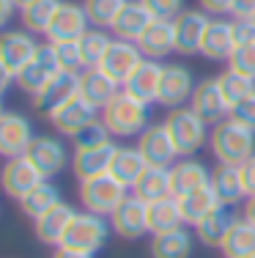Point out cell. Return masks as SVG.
<instances>
[{
	"label": "cell",
	"mask_w": 255,
	"mask_h": 258,
	"mask_svg": "<svg viewBox=\"0 0 255 258\" xmlns=\"http://www.w3.org/2000/svg\"><path fill=\"white\" fill-rule=\"evenodd\" d=\"M209 149L220 165H236V168H241L255 154V132L250 126H244L241 121H236L233 115H228L225 121L211 126Z\"/></svg>",
	"instance_id": "1"
},
{
	"label": "cell",
	"mask_w": 255,
	"mask_h": 258,
	"mask_svg": "<svg viewBox=\"0 0 255 258\" xmlns=\"http://www.w3.org/2000/svg\"><path fill=\"white\" fill-rule=\"evenodd\" d=\"M151 104L135 99L132 94H126L124 88L113 96L105 107L99 110V118L105 121V126L110 129L113 138H140L145 129L151 126Z\"/></svg>",
	"instance_id": "2"
},
{
	"label": "cell",
	"mask_w": 255,
	"mask_h": 258,
	"mask_svg": "<svg viewBox=\"0 0 255 258\" xmlns=\"http://www.w3.org/2000/svg\"><path fill=\"white\" fill-rule=\"evenodd\" d=\"M165 126H167L170 138H173V143H176L179 157H195L198 151L209 143V132H211V129L195 113V110L190 107V104L176 107V110H167Z\"/></svg>",
	"instance_id": "3"
},
{
	"label": "cell",
	"mask_w": 255,
	"mask_h": 258,
	"mask_svg": "<svg viewBox=\"0 0 255 258\" xmlns=\"http://www.w3.org/2000/svg\"><path fill=\"white\" fill-rule=\"evenodd\" d=\"M110 225L102 214L94 212H74L69 228H66L63 239L58 247H69V250H80V253H91L96 255L110 239Z\"/></svg>",
	"instance_id": "4"
},
{
	"label": "cell",
	"mask_w": 255,
	"mask_h": 258,
	"mask_svg": "<svg viewBox=\"0 0 255 258\" xmlns=\"http://www.w3.org/2000/svg\"><path fill=\"white\" fill-rule=\"evenodd\" d=\"M124 201H126V187L115 179L113 173L94 176V179L80 181V204H82L85 212L110 217Z\"/></svg>",
	"instance_id": "5"
},
{
	"label": "cell",
	"mask_w": 255,
	"mask_h": 258,
	"mask_svg": "<svg viewBox=\"0 0 255 258\" xmlns=\"http://www.w3.org/2000/svg\"><path fill=\"white\" fill-rule=\"evenodd\" d=\"M25 157L36 165L44 179H55L58 173H63L66 165L71 162V154L66 149V143L60 138H52V135H36L33 143L28 146Z\"/></svg>",
	"instance_id": "6"
},
{
	"label": "cell",
	"mask_w": 255,
	"mask_h": 258,
	"mask_svg": "<svg viewBox=\"0 0 255 258\" xmlns=\"http://www.w3.org/2000/svg\"><path fill=\"white\" fill-rule=\"evenodd\" d=\"M96 118H99V110L91 102H85L80 94L63 99L47 113V121L52 124V129H55L58 135H69V138H74L82 126H88L91 121H96Z\"/></svg>",
	"instance_id": "7"
},
{
	"label": "cell",
	"mask_w": 255,
	"mask_h": 258,
	"mask_svg": "<svg viewBox=\"0 0 255 258\" xmlns=\"http://www.w3.org/2000/svg\"><path fill=\"white\" fill-rule=\"evenodd\" d=\"M195 77L187 69L184 63H165V75H162V85H159V99L156 104L165 110H176L190 104L192 94H195Z\"/></svg>",
	"instance_id": "8"
},
{
	"label": "cell",
	"mask_w": 255,
	"mask_h": 258,
	"mask_svg": "<svg viewBox=\"0 0 255 258\" xmlns=\"http://www.w3.org/2000/svg\"><path fill=\"white\" fill-rule=\"evenodd\" d=\"M33 138H36V132L28 115L14 113V110H6L0 115V157H6V159L25 157Z\"/></svg>",
	"instance_id": "9"
},
{
	"label": "cell",
	"mask_w": 255,
	"mask_h": 258,
	"mask_svg": "<svg viewBox=\"0 0 255 258\" xmlns=\"http://www.w3.org/2000/svg\"><path fill=\"white\" fill-rule=\"evenodd\" d=\"M110 228L126 242L143 239L148 233V204L137 195H126V201L110 214Z\"/></svg>",
	"instance_id": "10"
},
{
	"label": "cell",
	"mask_w": 255,
	"mask_h": 258,
	"mask_svg": "<svg viewBox=\"0 0 255 258\" xmlns=\"http://www.w3.org/2000/svg\"><path fill=\"white\" fill-rule=\"evenodd\" d=\"M211 17L203 9H184L173 20V33H176V52L190 58V55H200V44H203V33Z\"/></svg>",
	"instance_id": "11"
},
{
	"label": "cell",
	"mask_w": 255,
	"mask_h": 258,
	"mask_svg": "<svg viewBox=\"0 0 255 258\" xmlns=\"http://www.w3.org/2000/svg\"><path fill=\"white\" fill-rule=\"evenodd\" d=\"M39 181H44V176L36 170V165L30 162L28 157H11V159H6V165L0 168V187H3V192L14 201L25 198Z\"/></svg>",
	"instance_id": "12"
},
{
	"label": "cell",
	"mask_w": 255,
	"mask_h": 258,
	"mask_svg": "<svg viewBox=\"0 0 255 258\" xmlns=\"http://www.w3.org/2000/svg\"><path fill=\"white\" fill-rule=\"evenodd\" d=\"M91 28L88 14H85L82 3H69V0H60L55 17H52L50 28H47V41H77L85 30Z\"/></svg>",
	"instance_id": "13"
},
{
	"label": "cell",
	"mask_w": 255,
	"mask_h": 258,
	"mask_svg": "<svg viewBox=\"0 0 255 258\" xmlns=\"http://www.w3.org/2000/svg\"><path fill=\"white\" fill-rule=\"evenodd\" d=\"M190 107L195 110L209 126L220 124V121H225L230 115V104L225 102V96H222L220 85H217V77H206L195 85V94H192V99H190Z\"/></svg>",
	"instance_id": "14"
},
{
	"label": "cell",
	"mask_w": 255,
	"mask_h": 258,
	"mask_svg": "<svg viewBox=\"0 0 255 258\" xmlns=\"http://www.w3.org/2000/svg\"><path fill=\"white\" fill-rule=\"evenodd\" d=\"M39 52V41L33 39L30 30H3L0 33V60L11 72H22Z\"/></svg>",
	"instance_id": "15"
},
{
	"label": "cell",
	"mask_w": 255,
	"mask_h": 258,
	"mask_svg": "<svg viewBox=\"0 0 255 258\" xmlns=\"http://www.w3.org/2000/svg\"><path fill=\"white\" fill-rule=\"evenodd\" d=\"M145 55L140 52V47H137V41H126V39H113L110 50H107V55L102 58V69L110 75L118 85H124L126 80H129V75L137 69V66L143 63Z\"/></svg>",
	"instance_id": "16"
},
{
	"label": "cell",
	"mask_w": 255,
	"mask_h": 258,
	"mask_svg": "<svg viewBox=\"0 0 255 258\" xmlns=\"http://www.w3.org/2000/svg\"><path fill=\"white\" fill-rule=\"evenodd\" d=\"M162 75H165V63H162V60L143 58V63L132 72L129 80H126L121 88H124L126 94H132L135 99L145 102V104H156V99H159Z\"/></svg>",
	"instance_id": "17"
},
{
	"label": "cell",
	"mask_w": 255,
	"mask_h": 258,
	"mask_svg": "<svg viewBox=\"0 0 255 258\" xmlns=\"http://www.w3.org/2000/svg\"><path fill=\"white\" fill-rule=\"evenodd\" d=\"M137 149H140V154L145 157V162L159 165V168H170V165L176 162V157H179L165 121H162V124H151L145 129L140 138H137Z\"/></svg>",
	"instance_id": "18"
},
{
	"label": "cell",
	"mask_w": 255,
	"mask_h": 258,
	"mask_svg": "<svg viewBox=\"0 0 255 258\" xmlns=\"http://www.w3.org/2000/svg\"><path fill=\"white\" fill-rule=\"evenodd\" d=\"M233 47H236L233 20H225V17H211L209 25H206V33H203L200 55H203L206 60L222 63V60H228V58H230Z\"/></svg>",
	"instance_id": "19"
},
{
	"label": "cell",
	"mask_w": 255,
	"mask_h": 258,
	"mask_svg": "<svg viewBox=\"0 0 255 258\" xmlns=\"http://www.w3.org/2000/svg\"><path fill=\"white\" fill-rule=\"evenodd\" d=\"M118 91H121V85L115 83L102 66H91V69H82L80 75H77V94H80L85 102L94 104L96 110L105 107Z\"/></svg>",
	"instance_id": "20"
},
{
	"label": "cell",
	"mask_w": 255,
	"mask_h": 258,
	"mask_svg": "<svg viewBox=\"0 0 255 258\" xmlns=\"http://www.w3.org/2000/svg\"><path fill=\"white\" fill-rule=\"evenodd\" d=\"M239 220V214H236L233 206L228 204H217L211 209L209 214H206L203 220L195 225V236L200 244H206V247H220L222 242H225L228 231L233 228V223Z\"/></svg>",
	"instance_id": "21"
},
{
	"label": "cell",
	"mask_w": 255,
	"mask_h": 258,
	"mask_svg": "<svg viewBox=\"0 0 255 258\" xmlns=\"http://www.w3.org/2000/svg\"><path fill=\"white\" fill-rule=\"evenodd\" d=\"M211 179V170L195 157H181L170 165V192L176 198L192 192L198 187H206Z\"/></svg>",
	"instance_id": "22"
},
{
	"label": "cell",
	"mask_w": 255,
	"mask_h": 258,
	"mask_svg": "<svg viewBox=\"0 0 255 258\" xmlns=\"http://www.w3.org/2000/svg\"><path fill=\"white\" fill-rule=\"evenodd\" d=\"M154 22V14L140 3V0H124L118 17L113 22V33L115 39H126V41H137L145 33V28Z\"/></svg>",
	"instance_id": "23"
},
{
	"label": "cell",
	"mask_w": 255,
	"mask_h": 258,
	"mask_svg": "<svg viewBox=\"0 0 255 258\" xmlns=\"http://www.w3.org/2000/svg\"><path fill=\"white\" fill-rule=\"evenodd\" d=\"M137 47L145 58L151 60H165L167 55L176 52V33H173V20H154L145 33L137 39Z\"/></svg>",
	"instance_id": "24"
},
{
	"label": "cell",
	"mask_w": 255,
	"mask_h": 258,
	"mask_svg": "<svg viewBox=\"0 0 255 258\" xmlns=\"http://www.w3.org/2000/svg\"><path fill=\"white\" fill-rule=\"evenodd\" d=\"M115 143L99 146V149H74V157H71V170L80 181L94 179V176H105L110 173V165L115 157Z\"/></svg>",
	"instance_id": "25"
},
{
	"label": "cell",
	"mask_w": 255,
	"mask_h": 258,
	"mask_svg": "<svg viewBox=\"0 0 255 258\" xmlns=\"http://www.w3.org/2000/svg\"><path fill=\"white\" fill-rule=\"evenodd\" d=\"M71 217H74V209H71L69 204H55L50 209V212H44L41 217H36L33 220V233H36V239H39L41 244H60V239H63V233L66 228H69V223H71Z\"/></svg>",
	"instance_id": "26"
},
{
	"label": "cell",
	"mask_w": 255,
	"mask_h": 258,
	"mask_svg": "<svg viewBox=\"0 0 255 258\" xmlns=\"http://www.w3.org/2000/svg\"><path fill=\"white\" fill-rule=\"evenodd\" d=\"M209 184L220 204L236 206L241 201H247V187H244V179H241V168H236V165H217L211 170Z\"/></svg>",
	"instance_id": "27"
},
{
	"label": "cell",
	"mask_w": 255,
	"mask_h": 258,
	"mask_svg": "<svg viewBox=\"0 0 255 258\" xmlns=\"http://www.w3.org/2000/svg\"><path fill=\"white\" fill-rule=\"evenodd\" d=\"M184 214H181V204L176 195L159 198L154 204H148V233L159 236V233H170L176 228H184Z\"/></svg>",
	"instance_id": "28"
},
{
	"label": "cell",
	"mask_w": 255,
	"mask_h": 258,
	"mask_svg": "<svg viewBox=\"0 0 255 258\" xmlns=\"http://www.w3.org/2000/svg\"><path fill=\"white\" fill-rule=\"evenodd\" d=\"M132 195H137L145 204H154L159 198H167L170 192V168H159V165H148L143 176L132 184Z\"/></svg>",
	"instance_id": "29"
},
{
	"label": "cell",
	"mask_w": 255,
	"mask_h": 258,
	"mask_svg": "<svg viewBox=\"0 0 255 258\" xmlns=\"http://www.w3.org/2000/svg\"><path fill=\"white\" fill-rule=\"evenodd\" d=\"M145 168H148V162H145V157L140 154L137 146H118V149H115L110 173L124 184V187H132V184L143 176Z\"/></svg>",
	"instance_id": "30"
},
{
	"label": "cell",
	"mask_w": 255,
	"mask_h": 258,
	"mask_svg": "<svg viewBox=\"0 0 255 258\" xmlns=\"http://www.w3.org/2000/svg\"><path fill=\"white\" fill-rule=\"evenodd\" d=\"M74 94H77V75L74 72H58V75L47 83V88L41 91L36 99H30V104L47 115L55 104H60L63 99H69V96H74Z\"/></svg>",
	"instance_id": "31"
},
{
	"label": "cell",
	"mask_w": 255,
	"mask_h": 258,
	"mask_svg": "<svg viewBox=\"0 0 255 258\" xmlns=\"http://www.w3.org/2000/svg\"><path fill=\"white\" fill-rule=\"evenodd\" d=\"M192 247H195V236L184 225V228L159 233L151 239V258H190Z\"/></svg>",
	"instance_id": "32"
},
{
	"label": "cell",
	"mask_w": 255,
	"mask_h": 258,
	"mask_svg": "<svg viewBox=\"0 0 255 258\" xmlns=\"http://www.w3.org/2000/svg\"><path fill=\"white\" fill-rule=\"evenodd\" d=\"M225 258H250L255 255V225L250 220L239 217L233 223V228L228 231L225 242L220 244Z\"/></svg>",
	"instance_id": "33"
},
{
	"label": "cell",
	"mask_w": 255,
	"mask_h": 258,
	"mask_svg": "<svg viewBox=\"0 0 255 258\" xmlns=\"http://www.w3.org/2000/svg\"><path fill=\"white\" fill-rule=\"evenodd\" d=\"M179 204H181L184 223L195 228V225H198L200 220H203L217 204H220V201H217V195H214V189H211V184H206V187H198V189H192V192L181 195Z\"/></svg>",
	"instance_id": "34"
},
{
	"label": "cell",
	"mask_w": 255,
	"mask_h": 258,
	"mask_svg": "<svg viewBox=\"0 0 255 258\" xmlns=\"http://www.w3.org/2000/svg\"><path fill=\"white\" fill-rule=\"evenodd\" d=\"M17 204H20V212L25 214V217L36 220V217H41L44 212H50L55 204H60V192H58L55 184H50V181L44 179V181L36 184L25 198L17 201Z\"/></svg>",
	"instance_id": "35"
},
{
	"label": "cell",
	"mask_w": 255,
	"mask_h": 258,
	"mask_svg": "<svg viewBox=\"0 0 255 258\" xmlns=\"http://www.w3.org/2000/svg\"><path fill=\"white\" fill-rule=\"evenodd\" d=\"M60 0H33V3H28L25 9H20V20H22V28L30 30V33H47V28H50L52 17H55Z\"/></svg>",
	"instance_id": "36"
},
{
	"label": "cell",
	"mask_w": 255,
	"mask_h": 258,
	"mask_svg": "<svg viewBox=\"0 0 255 258\" xmlns=\"http://www.w3.org/2000/svg\"><path fill=\"white\" fill-rule=\"evenodd\" d=\"M113 44V36L107 33L105 28H94L91 25L85 33L80 36V52H82V63L85 69H91V66H99L102 58L107 55Z\"/></svg>",
	"instance_id": "37"
},
{
	"label": "cell",
	"mask_w": 255,
	"mask_h": 258,
	"mask_svg": "<svg viewBox=\"0 0 255 258\" xmlns=\"http://www.w3.org/2000/svg\"><path fill=\"white\" fill-rule=\"evenodd\" d=\"M217 85H220L225 102L230 104V110H233L236 104H241L247 96L255 94V80L239 75V72H233V69H225V72H222V75L217 77Z\"/></svg>",
	"instance_id": "38"
},
{
	"label": "cell",
	"mask_w": 255,
	"mask_h": 258,
	"mask_svg": "<svg viewBox=\"0 0 255 258\" xmlns=\"http://www.w3.org/2000/svg\"><path fill=\"white\" fill-rule=\"evenodd\" d=\"M52 77H55V75H52V72H47L44 66L33 58L22 72H17V85L22 88V94H25L28 99H36V96L47 88V83H50Z\"/></svg>",
	"instance_id": "39"
},
{
	"label": "cell",
	"mask_w": 255,
	"mask_h": 258,
	"mask_svg": "<svg viewBox=\"0 0 255 258\" xmlns=\"http://www.w3.org/2000/svg\"><path fill=\"white\" fill-rule=\"evenodd\" d=\"M124 0H82V9L94 28H113Z\"/></svg>",
	"instance_id": "40"
},
{
	"label": "cell",
	"mask_w": 255,
	"mask_h": 258,
	"mask_svg": "<svg viewBox=\"0 0 255 258\" xmlns=\"http://www.w3.org/2000/svg\"><path fill=\"white\" fill-rule=\"evenodd\" d=\"M71 140H74V149H99V146L113 143V135H110V129L105 126V121L96 118V121H91L88 126H82Z\"/></svg>",
	"instance_id": "41"
},
{
	"label": "cell",
	"mask_w": 255,
	"mask_h": 258,
	"mask_svg": "<svg viewBox=\"0 0 255 258\" xmlns=\"http://www.w3.org/2000/svg\"><path fill=\"white\" fill-rule=\"evenodd\" d=\"M228 69L255 80V41L233 47V52H230V58H228Z\"/></svg>",
	"instance_id": "42"
},
{
	"label": "cell",
	"mask_w": 255,
	"mask_h": 258,
	"mask_svg": "<svg viewBox=\"0 0 255 258\" xmlns=\"http://www.w3.org/2000/svg\"><path fill=\"white\" fill-rule=\"evenodd\" d=\"M55 52H58V60H60V69L63 72L80 75V72L85 69L82 52H80V39L77 41H55Z\"/></svg>",
	"instance_id": "43"
},
{
	"label": "cell",
	"mask_w": 255,
	"mask_h": 258,
	"mask_svg": "<svg viewBox=\"0 0 255 258\" xmlns=\"http://www.w3.org/2000/svg\"><path fill=\"white\" fill-rule=\"evenodd\" d=\"M154 14V20H176L184 11V0H140Z\"/></svg>",
	"instance_id": "44"
},
{
	"label": "cell",
	"mask_w": 255,
	"mask_h": 258,
	"mask_svg": "<svg viewBox=\"0 0 255 258\" xmlns=\"http://www.w3.org/2000/svg\"><path fill=\"white\" fill-rule=\"evenodd\" d=\"M230 115H233L236 121H241L244 126H250L252 132H255V94L247 96L241 104H236V107L230 110Z\"/></svg>",
	"instance_id": "45"
},
{
	"label": "cell",
	"mask_w": 255,
	"mask_h": 258,
	"mask_svg": "<svg viewBox=\"0 0 255 258\" xmlns=\"http://www.w3.org/2000/svg\"><path fill=\"white\" fill-rule=\"evenodd\" d=\"M233 36H236V44L255 41V22L250 17H233Z\"/></svg>",
	"instance_id": "46"
},
{
	"label": "cell",
	"mask_w": 255,
	"mask_h": 258,
	"mask_svg": "<svg viewBox=\"0 0 255 258\" xmlns=\"http://www.w3.org/2000/svg\"><path fill=\"white\" fill-rule=\"evenodd\" d=\"M198 6L209 17H228V14H233V0H198Z\"/></svg>",
	"instance_id": "47"
},
{
	"label": "cell",
	"mask_w": 255,
	"mask_h": 258,
	"mask_svg": "<svg viewBox=\"0 0 255 258\" xmlns=\"http://www.w3.org/2000/svg\"><path fill=\"white\" fill-rule=\"evenodd\" d=\"M241 179H244V187H247V198L255 195V154L241 165Z\"/></svg>",
	"instance_id": "48"
},
{
	"label": "cell",
	"mask_w": 255,
	"mask_h": 258,
	"mask_svg": "<svg viewBox=\"0 0 255 258\" xmlns=\"http://www.w3.org/2000/svg\"><path fill=\"white\" fill-rule=\"evenodd\" d=\"M255 14V0H233V14L230 17H252Z\"/></svg>",
	"instance_id": "49"
},
{
	"label": "cell",
	"mask_w": 255,
	"mask_h": 258,
	"mask_svg": "<svg viewBox=\"0 0 255 258\" xmlns=\"http://www.w3.org/2000/svg\"><path fill=\"white\" fill-rule=\"evenodd\" d=\"M11 83H17V75H14V72H11L9 66L3 63V60H0V96H3L6 91L11 88Z\"/></svg>",
	"instance_id": "50"
},
{
	"label": "cell",
	"mask_w": 255,
	"mask_h": 258,
	"mask_svg": "<svg viewBox=\"0 0 255 258\" xmlns=\"http://www.w3.org/2000/svg\"><path fill=\"white\" fill-rule=\"evenodd\" d=\"M14 11H17V6H14V0H0V28H6L11 22V17H14Z\"/></svg>",
	"instance_id": "51"
},
{
	"label": "cell",
	"mask_w": 255,
	"mask_h": 258,
	"mask_svg": "<svg viewBox=\"0 0 255 258\" xmlns=\"http://www.w3.org/2000/svg\"><path fill=\"white\" fill-rule=\"evenodd\" d=\"M52 258H94L91 253H80V250H69V247H55Z\"/></svg>",
	"instance_id": "52"
},
{
	"label": "cell",
	"mask_w": 255,
	"mask_h": 258,
	"mask_svg": "<svg viewBox=\"0 0 255 258\" xmlns=\"http://www.w3.org/2000/svg\"><path fill=\"white\" fill-rule=\"evenodd\" d=\"M244 220H250L255 225V195H250V198L244 201Z\"/></svg>",
	"instance_id": "53"
},
{
	"label": "cell",
	"mask_w": 255,
	"mask_h": 258,
	"mask_svg": "<svg viewBox=\"0 0 255 258\" xmlns=\"http://www.w3.org/2000/svg\"><path fill=\"white\" fill-rule=\"evenodd\" d=\"M28 3H33V0H14V6H17V9H25Z\"/></svg>",
	"instance_id": "54"
},
{
	"label": "cell",
	"mask_w": 255,
	"mask_h": 258,
	"mask_svg": "<svg viewBox=\"0 0 255 258\" xmlns=\"http://www.w3.org/2000/svg\"><path fill=\"white\" fill-rule=\"evenodd\" d=\"M6 113V107H3V96H0V115H3Z\"/></svg>",
	"instance_id": "55"
},
{
	"label": "cell",
	"mask_w": 255,
	"mask_h": 258,
	"mask_svg": "<svg viewBox=\"0 0 255 258\" xmlns=\"http://www.w3.org/2000/svg\"><path fill=\"white\" fill-rule=\"evenodd\" d=\"M250 20H252V22H255V14H252V17H250Z\"/></svg>",
	"instance_id": "56"
},
{
	"label": "cell",
	"mask_w": 255,
	"mask_h": 258,
	"mask_svg": "<svg viewBox=\"0 0 255 258\" xmlns=\"http://www.w3.org/2000/svg\"><path fill=\"white\" fill-rule=\"evenodd\" d=\"M250 258H255V255H250Z\"/></svg>",
	"instance_id": "57"
}]
</instances>
